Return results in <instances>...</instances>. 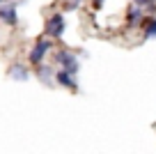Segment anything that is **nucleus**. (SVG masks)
<instances>
[{
  "mask_svg": "<svg viewBox=\"0 0 156 154\" xmlns=\"http://www.w3.org/2000/svg\"><path fill=\"white\" fill-rule=\"evenodd\" d=\"M55 62L60 64V69H67L71 74H78V69H80V62H78V58L71 51H58L55 53Z\"/></svg>",
  "mask_w": 156,
  "mask_h": 154,
  "instance_id": "obj_1",
  "label": "nucleus"
},
{
  "mask_svg": "<svg viewBox=\"0 0 156 154\" xmlns=\"http://www.w3.org/2000/svg\"><path fill=\"white\" fill-rule=\"evenodd\" d=\"M48 51H51V42L48 39H37V44L32 46V51H30V55H28V60L32 64H41V60L48 55Z\"/></svg>",
  "mask_w": 156,
  "mask_h": 154,
  "instance_id": "obj_2",
  "label": "nucleus"
},
{
  "mask_svg": "<svg viewBox=\"0 0 156 154\" xmlns=\"http://www.w3.org/2000/svg\"><path fill=\"white\" fill-rule=\"evenodd\" d=\"M64 28H67V23H64L62 14H53L48 21H46V35H48V37H62Z\"/></svg>",
  "mask_w": 156,
  "mask_h": 154,
  "instance_id": "obj_3",
  "label": "nucleus"
},
{
  "mask_svg": "<svg viewBox=\"0 0 156 154\" xmlns=\"http://www.w3.org/2000/svg\"><path fill=\"white\" fill-rule=\"evenodd\" d=\"M73 76H76V74L67 72V69H58V72H55V83L67 87V90H76V78Z\"/></svg>",
  "mask_w": 156,
  "mask_h": 154,
  "instance_id": "obj_4",
  "label": "nucleus"
},
{
  "mask_svg": "<svg viewBox=\"0 0 156 154\" xmlns=\"http://www.w3.org/2000/svg\"><path fill=\"white\" fill-rule=\"evenodd\" d=\"M0 21L5 25H16L19 16H16V5H2L0 7Z\"/></svg>",
  "mask_w": 156,
  "mask_h": 154,
  "instance_id": "obj_5",
  "label": "nucleus"
},
{
  "mask_svg": "<svg viewBox=\"0 0 156 154\" xmlns=\"http://www.w3.org/2000/svg\"><path fill=\"white\" fill-rule=\"evenodd\" d=\"M37 76H39V81L44 83V85H53V81H55V72H53V67H48V64H39V69H37Z\"/></svg>",
  "mask_w": 156,
  "mask_h": 154,
  "instance_id": "obj_6",
  "label": "nucleus"
},
{
  "mask_svg": "<svg viewBox=\"0 0 156 154\" xmlns=\"http://www.w3.org/2000/svg\"><path fill=\"white\" fill-rule=\"evenodd\" d=\"M9 76L14 78V81H28V78H30V72L23 67V64H14V67L9 69Z\"/></svg>",
  "mask_w": 156,
  "mask_h": 154,
  "instance_id": "obj_7",
  "label": "nucleus"
},
{
  "mask_svg": "<svg viewBox=\"0 0 156 154\" xmlns=\"http://www.w3.org/2000/svg\"><path fill=\"white\" fill-rule=\"evenodd\" d=\"M126 21H129V23H133V25H138V23L142 21V7H140V5L131 7V9H129V14H126Z\"/></svg>",
  "mask_w": 156,
  "mask_h": 154,
  "instance_id": "obj_8",
  "label": "nucleus"
},
{
  "mask_svg": "<svg viewBox=\"0 0 156 154\" xmlns=\"http://www.w3.org/2000/svg\"><path fill=\"white\" fill-rule=\"evenodd\" d=\"M145 39H156V19H149L145 30Z\"/></svg>",
  "mask_w": 156,
  "mask_h": 154,
  "instance_id": "obj_9",
  "label": "nucleus"
},
{
  "mask_svg": "<svg viewBox=\"0 0 156 154\" xmlns=\"http://www.w3.org/2000/svg\"><path fill=\"white\" fill-rule=\"evenodd\" d=\"M133 2H136V5H140V7H147V5H149V0H133Z\"/></svg>",
  "mask_w": 156,
  "mask_h": 154,
  "instance_id": "obj_10",
  "label": "nucleus"
},
{
  "mask_svg": "<svg viewBox=\"0 0 156 154\" xmlns=\"http://www.w3.org/2000/svg\"><path fill=\"white\" fill-rule=\"evenodd\" d=\"M92 2H94V7H101L103 5V0H92Z\"/></svg>",
  "mask_w": 156,
  "mask_h": 154,
  "instance_id": "obj_11",
  "label": "nucleus"
},
{
  "mask_svg": "<svg viewBox=\"0 0 156 154\" xmlns=\"http://www.w3.org/2000/svg\"><path fill=\"white\" fill-rule=\"evenodd\" d=\"M154 2H156V0H149V5H154Z\"/></svg>",
  "mask_w": 156,
  "mask_h": 154,
  "instance_id": "obj_12",
  "label": "nucleus"
},
{
  "mask_svg": "<svg viewBox=\"0 0 156 154\" xmlns=\"http://www.w3.org/2000/svg\"><path fill=\"white\" fill-rule=\"evenodd\" d=\"M0 2H5V0H0Z\"/></svg>",
  "mask_w": 156,
  "mask_h": 154,
  "instance_id": "obj_13",
  "label": "nucleus"
},
{
  "mask_svg": "<svg viewBox=\"0 0 156 154\" xmlns=\"http://www.w3.org/2000/svg\"><path fill=\"white\" fill-rule=\"evenodd\" d=\"M76 2H80V0H76Z\"/></svg>",
  "mask_w": 156,
  "mask_h": 154,
  "instance_id": "obj_14",
  "label": "nucleus"
}]
</instances>
